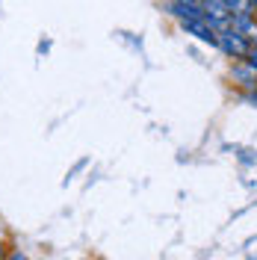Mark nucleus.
Masks as SVG:
<instances>
[{"mask_svg":"<svg viewBox=\"0 0 257 260\" xmlns=\"http://www.w3.org/2000/svg\"><path fill=\"white\" fill-rule=\"evenodd\" d=\"M216 48L225 53L228 59H245L248 56V50H251V42L237 32L234 27H222L219 30V42H216Z\"/></svg>","mask_w":257,"mask_h":260,"instance_id":"1","label":"nucleus"},{"mask_svg":"<svg viewBox=\"0 0 257 260\" xmlns=\"http://www.w3.org/2000/svg\"><path fill=\"white\" fill-rule=\"evenodd\" d=\"M180 27H183V32H186V36H195L198 42H204V45H210V48H216V42H219V30H216V27L210 24L207 18L183 21Z\"/></svg>","mask_w":257,"mask_h":260,"instance_id":"2","label":"nucleus"},{"mask_svg":"<svg viewBox=\"0 0 257 260\" xmlns=\"http://www.w3.org/2000/svg\"><path fill=\"white\" fill-rule=\"evenodd\" d=\"M231 80H234V86H240L242 92H251V89H257V68L245 59H237L231 65Z\"/></svg>","mask_w":257,"mask_h":260,"instance_id":"3","label":"nucleus"},{"mask_svg":"<svg viewBox=\"0 0 257 260\" xmlns=\"http://www.w3.org/2000/svg\"><path fill=\"white\" fill-rule=\"evenodd\" d=\"M204 18L216 30L231 27V12H228V0H204Z\"/></svg>","mask_w":257,"mask_h":260,"instance_id":"4","label":"nucleus"},{"mask_svg":"<svg viewBox=\"0 0 257 260\" xmlns=\"http://www.w3.org/2000/svg\"><path fill=\"white\" fill-rule=\"evenodd\" d=\"M228 12H231V18L254 15V6H251V0H228Z\"/></svg>","mask_w":257,"mask_h":260,"instance_id":"5","label":"nucleus"},{"mask_svg":"<svg viewBox=\"0 0 257 260\" xmlns=\"http://www.w3.org/2000/svg\"><path fill=\"white\" fill-rule=\"evenodd\" d=\"M245 62H251L257 68V45H251V50H248V56H245Z\"/></svg>","mask_w":257,"mask_h":260,"instance_id":"6","label":"nucleus"},{"mask_svg":"<svg viewBox=\"0 0 257 260\" xmlns=\"http://www.w3.org/2000/svg\"><path fill=\"white\" fill-rule=\"evenodd\" d=\"M177 3H186V6H195V9H204V0H177Z\"/></svg>","mask_w":257,"mask_h":260,"instance_id":"7","label":"nucleus"},{"mask_svg":"<svg viewBox=\"0 0 257 260\" xmlns=\"http://www.w3.org/2000/svg\"><path fill=\"white\" fill-rule=\"evenodd\" d=\"M6 260H27V254H21V251H12V254H9Z\"/></svg>","mask_w":257,"mask_h":260,"instance_id":"8","label":"nucleus"},{"mask_svg":"<svg viewBox=\"0 0 257 260\" xmlns=\"http://www.w3.org/2000/svg\"><path fill=\"white\" fill-rule=\"evenodd\" d=\"M251 6H254V15H257V0H251Z\"/></svg>","mask_w":257,"mask_h":260,"instance_id":"9","label":"nucleus"},{"mask_svg":"<svg viewBox=\"0 0 257 260\" xmlns=\"http://www.w3.org/2000/svg\"><path fill=\"white\" fill-rule=\"evenodd\" d=\"M0 260H3V243H0Z\"/></svg>","mask_w":257,"mask_h":260,"instance_id":"10","label":"nucleus"}]
</instances>
